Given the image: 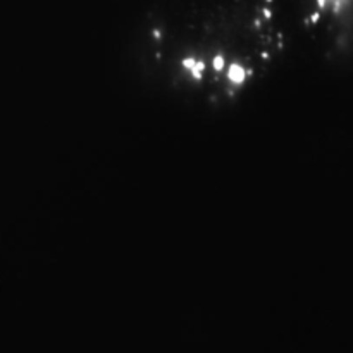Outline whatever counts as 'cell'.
Wrapping results in <instances>:
<instances>
[{
    "instance_id": "1",
    "label": "cell",
    "mask_w": 353,
    "mask_h": 353,
    "mask_svg": "<svg viewBox=\"0 0 353 353\" xmlns=\"http://www.w3.org/2000/svg\"><path fill=\"white\" fill-rule=\"evenodd\" d=\"M296 28V0H161L138 24L134 59L172 99L230 109L283 65Z\"/></svg>"
}]
</instances>
